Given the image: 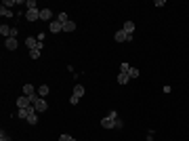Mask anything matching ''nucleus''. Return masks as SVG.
Returning a JSON list of instances; mask_svg holds the SVG:
<instances>
[{
  "label": "nucleus",
  "mask_w": 189,
  "mask_h": 141,
  "mask_svg": "<svg viewBox=\"0 0 189 141\" xmlns=\"http://www.w3.org/2000/svg\"><path fill=\"white\" fill-rule=\"evenodd\" d=\"M113 40H116V42H130V40H133V34H126L124 30H118L116 36H113Z\"/></svg>",
  "instance_id": "obj_1"
},
{
  "label": "nucleus",
  "mask_w": 189,
  "mask_h": 141,
  "mask_svg": "<svg viewBox=\"0 0 189 141\" xmlns=\"http://www.w3.org/2000/svg\"><path fill=\"white\" fill-rule=\"evenodd\" d=\"M32 114H36V107L29 106V107H23V110H17V116H19L21 120H28Z\"/></svg>",
  "instance_id": "obj_2"
},
{
  "label": "nucleus",
  "mask_w": 189,
  "mask_h": 141,
  "mask_svg": "<svg viewBox=\"0 0 189 141\" xmlns=\"http://www.w3.org/2000/svg\"><path fill=\"white\" fill-rule=\"evenodd\" d=\"M49 32L50 34H59V32H63V23L59 21V19H53V21L49 23Z\"/></svg>",
  "instance_id": "obj_3"
},
{
  "label": "nucleus",
  "mask_w": 189,
  "mask_h": 141,
  "mask_svg": "<svg viewBox=\"0 0 189 141\" xmlns=\"http://www.w3.org/2000/svg\"><path fill=\"white\" fill-rule=\"evenodd\" d=\"M34 107H36V112H38V114H42V112H46V110H49V103H46L42 97H38L34 101Z\"/></svg>",
  "instance_id": "obj_4"
},
{
  "label": "nucleus",
  "mask_w": 189,
  "mask_h": 141,
  "mask_svg": "<svg viewBox=\"0 0 189 141\" xmlns=\"http://www.w3.org/2000/svg\"><path fill=\"white\" fill-rule=\"evenodd\" d=\"M25 19H28V21H38V19H40V8L25 11Z\"/></svg>",
  "instance_id": "obj_5"
},
{
  "label": "nucleus",
  "mask_w": 189,
  "mask_h": 141,
  "mask_svg": "<svg viewBox=\"0 0 189 141\" xmlns=\"http://www.w3.org/2000/svg\"><path fill=\"white\" fill-rule=\"evenodd\" d=\"M29 106H34V103H32V99L25 97V95H21V97L17 99V107H19V110H23V107H29Z\"/></svg>",
  "instance_id": "obj_6"
},
{
  "label": "nucleus",
  "mask_w": 189,
  "mask_h": 141,
  "mask_svg": "<svg viewBox=\"0 0 189 141\" xmlns=\"http://www.w3.org/2000/svg\"><path fill=\"white\" fill-rule=\"evenodd\" d=\"M40 21H53V11L50 8H40Z\"/></svg>",
  "instance_id": "obj_7"
},
{
  "label": "nucleus",
  "mask_w": 189,
  "mask_h": 141,
  "mask_svg": "<svg viewBox=\"0 0 189 141\" xmlns=\"http://www.w3.org/2000/svg\"><path fill=\"white\" fill-rule=\"evenodd\" d=\"M4 46H7V51H15L17 46H19V42H17V38H4Z\"/></svg>",
  "instance_id": "obj_8"
},
{
  "label": "nucleus",
  "mask_w": 189,
  "mask_h": 141,
  "mask_svg": "<svg viewBox=\"0 0 189 141\" xmlns=\"http://www.w3.org/2000/svg\"><path fill=\"white\" fill-rule=\"evenodd\" d=\"M21 93L25 95V97H34L36 95V89L32 84H23V89H21Z\"/></svg>",
  "instance_id": "obj_9"
},
{
  "label": "nucleus",
  "mask_w": 189,
  "mask_h": 141,
  "mask_svg": "<svg viewBox=\"0 0 189 141\" xmlns=\"http://www.w3.org/2000/svg\"><path fill=\"white\" fill-rule=\"evenodd\" d=\"M25 46H28L29 51H32V49H36V46H38V38H34V36L25 38Z\"/></svg>",
  "instance_id": "obj_10"
},
{
  "label": "nucleus",
  "mask_w": 189,
  "mask_h": 141,
  "mask_svg": "<svg viewBox=\"0 0 189 141\" xmlns=\"http://www.w3.org/2000/svg\"><path fill=\"white\" fill-rule=\"evenodd\" d=\"M74 30H76V23L71 21V19H70L67 23H63V32H65V34H71Z\"/></svg>",
  "instance_id": "obj_11"
},
{
  "label": "nucleus",
  "mask_w": 189,
  "mask_h": 141,
  "mask_svg": "<svg viewBox=\"0 0 189 141\" xmlns=\"http://www.w3.org/2000/svg\"><path fill=\"white\" fill-rule=\"evenodd\" d=\"M122 30H124L126 34H133V32H134V23L133 21H124V23H122Z\"/></svg>",
  "instance_id": "obj_12"
},
{
  "label": "nucleus",
  "mask_w": 189,
  "mask_h": 141,
  "mask_svg": "<svg viewBox=\"0 0 189 141\" xmlns=\"http://www.w3.org/2000/svg\"><path fill=\"white\" fill-rule=\"evenodd\" d=\"M11 32H13V28H8V25H4V23L0 25V34L4 36V38H11Z\"/></svg>",
  "instance_id": "obj_13"
},
{
  "label": "nucleus",
  "mask_w": 189,
  "mask_h": 141,
  "mask_svg": "<svg viewBox=\"0 0 189 141\" xmlns=\"http://www.w3.org/2000/svg\"><path fill=\"white\" fill-rule=\"evenodd\" d=\"M49 93H50V89H49V86H46V84L38 86V97H42V99H44V97H46V95H49Z\"/></svg>",
  "instance_id": "obj_14"
},
{
  "label": "nucleus",
  "mask_w": 189,
  "mask_h": 141,
  "mask_svg": "<svg viewBox=\"0 0 189 141\" xmlns=\"http://www.w3.org/2000/svg\"><path fill=\"white\" fill-rule=\"evenodd\" d=\"M101 127L103 128H113V120L105 116V118H101Z\"/></svg>",
  "instance_id": "obj_15"
},
{
  "label": "nucleus",
  "mask_w": 189,
  "mask_h": 141,
  "mask_svg": "<svg viewBox=\"0 0 189 141\" xmlns=\"http://www.w3.org/2000/svg\"><path fill=\"white\" fill-rule=\"evenodd\" d=\"M71 95H76V97H82V95H84V86H82V84H76V86H74V93H71Z\"/></svg>",
  "instance_id": "obj_16"
},
{
  "label": "nucleus",
  "mask_w": 189,
  "mask_h": 141,
  "mask_svg": "<svg viewBox=\"0 0 189 141\" xmlns=\"http://www.w3.org/2000/svg\"><path fill=\"white\" fill-rule=\"evenodd\" d=\"M128 80H130L128 74H118V82L120 84H128Z\"/></svg>",
  "instance_id": "obj_17"
},
{
  "label": "nucleus",
  "mask_w": 189,
  "mask_h": 141,
  "mask_svg": "<svg viewBox=\"0 0 189 141\" xmlns=\"http://www.w3.org/2000/svg\"><path fill=\"white\" fill-rule=\"evenodd\" d=\"M0 15H2V17H13V11L7 8V7H0Z\"/></svg>",
  "instance_id": "obj_18"
},
{
  "label": "nucleus",
  "mask_w": 189,
  "mask_h": 141,
  "mask_svg": "<svg viewBox=\"0 0 189 141\" xmlns=\"http://www.w3.org/2000/svg\"><path fill=\"white\" fill-rule=\"evenodd\" d=\"M40 46H36V49H32V51H29V57H32V59H38V57H40Z\"/></svg>",
  "instance_id": "obj_19"
},
{
  "label": "nucleus",
  "mask_w": 189,
  "mask_h": 141,
  "mask_svg": "<svg viewBox=\"0 0 189 141\" xmlns=\"http://www.w3.org/2000/svg\"><path fill=\"white\" fill-rule=\"evenodd\" d=\"M57 19H59L61 23H67V21H70V17H67V13H59V15H57Z\"/></svg>",
  "instance_id": "obj_20"
},
{
  "label": "nucleus",
  "mask_w": 189,
  "mask_h": 141,
  "mask_svg": "<svg viewBox=\"0 0 189 141\" xmlns=\"http://www.w3.org/2000/svg\"><path fill=\"white\" fill-rule=\"evenodd\" d=\"M25 7H28V11H32V8H38V2H36V0H28Z\"/></svg>",
  "instance_id": "obj_21"
},
{
  "label": "nucleus",
  "mask_w": 189,
  "mask_h": 141,
  "mask_svg": "<svg viewBox=\"0 0 189 141\" xmlns=\"http://www.w3.org/2000/svg\"><path fill=\"white\" fill-rule=\"evenodd\" d=\"M2 7H7V8L17 7V0H4V2H2Z\"/></svg>",
  "instance_id": "obj_22"
},
{
  "label": "nucleus",
  "mask_w": 189,
  "mask_h": 141,
  "mask_svg": "<svg viewBox=\"0 0 189 141\" xmlns=\"http://www.w3.org/2000/svg\"><path fill=\"white\" fill-rule=\"evenodd\" d=\"M113 128H120V131H122V128H124V122H122L120 118H116L113 120Z\"/></svg>",
  "instance_id": "obj_23"
},
{
  "label": "nucleus",
  "mask_w": 189,
  "mask_h": 141,
  "mask_svg": "<svg viewBox=\"0 0 189 141\" xmlns=\"http://www.w3.org/2000/svg\"><path fill=\"white\" fill-rule=\"evenodd\" d=\"M128 76L130 78H139V70H137V68H130V70H128Z\"/></svg>",
  "instance_id": "obj_24"
},
{
  "label": "nucleus",
  "mask_w": 189,
  "mask_h": 141,
  "mask_svg": "<svg viewBox=\"0 0 189 141\" xmlns=\"http://www.w3.org/2000/svg\"><path fill=\"white\" fill-rule=\"evenodd\" d=\"M128 70H130V65H128V63H122V65H120V74H128Z\"/></svg>",
  "instance_id": "obj_25"
},
{
  "label": "nucleus",
  "mask_w": 189,
  "mask_h": 141,
  "mask_svg": "<svg viewBox=\"0 0 189 141\" xmlns=\"http://www.w3.org/2000/svg\"><path fill=\"white\" fill-rule=\"evenodd\" d=\"M28 122H29V124H38V116H36V114H32V116L28 118Z\"/></svg>",
  "instance_id": "obj_26"
},
{
  "label": "nucleus",
  "mask_w": 189,
  "mask_h": 141,
  "mask_svg": "<svg viewBox=\"0 0 189 141\" xmlns=\"http://www.w3.org/2000/svg\"><path fill=\"white\" fill-rule=\"evenodd\" d=\"M59 141H76V139L70 137V135H59Z\"/></svg>",
  "instance_id": "obj_27"
},
{
  "label": "nucleus",
  "mask_w": 189,
  "mask_h": 141,
  "mask_svg": "<svg viewBox=\"0 0 189 141\" xmlns=\"http://www.w3.org/2000/svg\"><path fill=\"white\" fill-rule=\"evenodd\" d=\"M78 101H80V97H76V95H71V97H70V103H71V106H76Z\"/></svg>",
  "instance_id": "obj_28"
},
{
  "label": "nucleus",
  "mask_w": 189,
  "mask_h": 141,
  "mask_svg": "<svg viewBox=\"0 0 189 141\" xmlns=\"http://www.w3.org/2000/svg\"><path fill=\"white\" fill-rule=\"evenodd\" d=\"M107 118H112V120H116V118H118V112H116V110H112V112L107 114Z\"/></svg>",
  "instance_id": "obj_29"
},
{
  "label": "nucleus",
  "mask_w": 189,
  "mask_h": 141,
  "mask_svg": "<svg viewBox=\"0 0 189 141\" xmlns=\"http://www.w3.org/2000/svg\"><path fill=\"white\" fill-rule=\"evenodd\" d=\"M0 141H11V137H8V135L2 131V133H0Z\"/></svg>",
  "instance_id": "obj_30"
}]
</instances>
